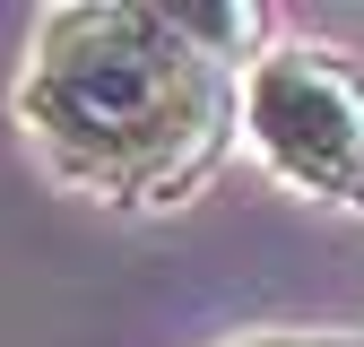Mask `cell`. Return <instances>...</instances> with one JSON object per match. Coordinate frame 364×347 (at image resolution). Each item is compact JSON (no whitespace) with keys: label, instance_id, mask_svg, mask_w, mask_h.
Here are the masks:
<instances>
[{"label":"cell","instance_id":"obj_1","mask_svg":"<svg viewBox=\"0 0 364 347\" xmlns=\"http://www.w3.org/2000/svg\"><path fill=\"white\" fill-rule=\"evenodd\" d=\"M26 148L122 217L182 208L243 130V70L148 0H61L26 35L9 96Z\"/></svg>","mask_w":364,"mask_h":347},{"label":"cell","instance_id":"obj_2","mask_svg":"<svg viewBox=\"0 0 364 347\" xmlns=\"http://www.w3.org/2000/svg\"><path fill=\"white\" fill-rule=\"evenodd\" d=\"M243 139L295 200L364 217V61L287 35L243 70Z\"/></svg>","mask_w":364,"mask_h":347},{"label":"cell","instance_id":"obj_3","mask_svg":"<svg viewBox=\"0 0 364 347\" xmlns=\"http://www.w3.org/2000/svg\"><path fill=\"white\" fill-rule=\"evenodd\" d=\"M217 347H364V330H243Z\"/></svg>","mask_w":364,"mask_h":347}]
</instances>
